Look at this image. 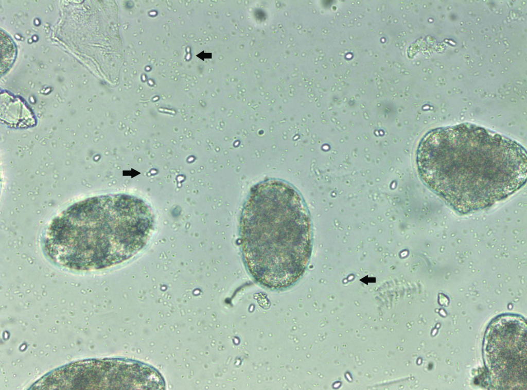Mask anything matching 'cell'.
<instances>
[{
	"mask_svg": "<svg viewBox=\"0 0 527 390\" xmlns=\"http://www.w3.org/2000/svg\"><path fill=\"white\" fill-rule=\"evenodd\" d=\"M526 331L525 321L513 315L498 317L487 330L485 363L498 389L526 388Z\"/></svg>",
	"mask_w": 527,
	"mask_h": 390,
	"instance_id": "4",
	"label": "cell"
},
{
	"mask_svg": "<svg viewBox=\"0 0 527 390\" xmlns=\"http://www.w3.org/2000/svg\"><path fill=\"white\" fill-rule=\"evenodd\" d=\"M154 215L142 199L123 193L76 202L45 229L42 250L54 264L76 272L111 268L132 258L147 245Z\"/></svg>",
	"mask_w": 527,
	"mask_h": 390,
	"instance_id": "2",
	"label": "cell"
},
{
	"mask_svg": "<svg viewBox=\"0 0 527 390\" xmlns=\"http://www.w3.org/2000/svg\"><path fill=\"white\" fill-rule=\"evenodd\" d=\"M416 164L423 182L462 213L490 207L515 193L526 180L524 147L470 122L426 133L417 148Z\"/></svg>",
	"mask_w": 527,
	"mask_h": 390,
	"instance_id": "1",
	"label": "cell"
},
{
	"mask_svg": "<svg viewBox=\"0 0 527 390\" xmlns=\"http://www.w3.org/2000/svg\"><path fill=\"white\" fill-rule=\"evenodd\" d=\"M312 222L300 192L287 182L264 180L251 189L239 221L244 266L259 285L284 290L302 277L312 248Z\"/></svg>",
	"mask_w": 527,
	"mask_h": 390,
	"instance_id": "3",
	"label": "cell"
}]
</instances>
